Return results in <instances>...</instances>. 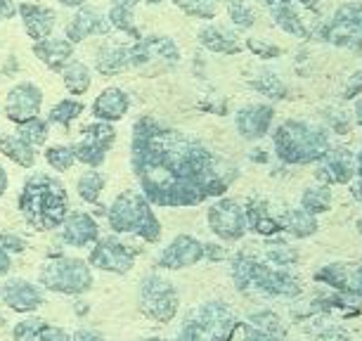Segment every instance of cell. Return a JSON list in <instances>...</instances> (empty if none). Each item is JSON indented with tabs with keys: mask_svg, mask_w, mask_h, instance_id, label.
Listing matches in <instances>:
<instances>
[{
	"mask_svg": "<svg viewBox=\"0 0 362 341\" xmlns=\"http://www.w3.org/2000/svg\"><path fill=\"white\" fill-rule=\"evenodd\" d=\"M131 166L140 192L152 207L185 209L221 197L237 178V166L221 159L204 142L140 117L131 135Z\"/></svg>",
	"mask_w": 362,
	"mask_h": 341,
	"instance_id": "1",
	"label": "cell"
},
{
	"mask_svg": "<svg viewBox=\"0 0 362 341\" xmlns=\"http://www.w3.org/2000/svg\"><path fill=\"white\" fill-rule=\"evenodd\" d=\"M19 214L38 233L62 228L69 216V195L64 183L50 173H33L19 192Z\"/></svg>",
	"mask_w": 362,
	"mask_h": 341,
	"instance_id": "2",
	"label": "cell"
},
{
	"mask_svg": "<svg viewBox=\"0 0 362 341\" xmlns=\"http://www.w3.org/2000/svg\"><path fill=\"white\" fill-rule=\"evenodd\" d=\"M230 277L242 294L261 291L265 296L293 299L300 294V282L289 268H275L261 256L242 249L230 258Z\"/></svg>",
	"mask_w": 362,
	"mask_h": 341,
	"instance_id": "3",
	"label": "cell"
},
{
	"mask_svg": "<svg viewBox=\"0 0 362 341\" xmlns=\"http://www.w3.org/2000/svg\"><path fill=\"white\" fill-rule=\"evenodd\" d=\"M107 223L116 235H135L149 244L161 240V223L154 216L152 204L142 192H121L107 209Z\"/></svg>",
	"mask_w": 362,
	"mask_h": 341,
	"instance_id": "4",
	"label": "cell"
},
{
	"mask_svg": "<svg viewBox=\"0 0 362 341\" xmlns=\"http://www.w3.org/2000/svg\"><path fill=\"white\" fill-rule=\"evenodd\" d=\"M272 145L284 163H313L329 152V135L305 121H284L272 135Z\"/></svg>",
	"mask_w": 362,
	"mask_h": 341,
	"instance_id": "5",
	"label": "cell"
},
{
	"mask_svg": "<svg viewBox=\"0 0 362 341\" xmlns=\"http://www.w3.org/2000/svg\"><path fill=\"white\" fill-rule=\"evenodd\" d=\"M242 320L225 301H206L182 320L175 341H232Z\"/></svg>",
	"mask_w": 362,
	"mask_h": 341,
	"instance_id": "6",
	"label": "cell"
},
{
	"mask_svg": "<svg viewBox=\"0 0 362 341\" xmlns=\"http://www.w3.org/2000/svg\"><path fill=\"white\" fill-rule=\"evenodd\" d=\"M38 284L54 294L83 296L93 289L95 277L88 261L74 256H52L38 270Z\"/></svg>",
	"mask_w": 362,
	"mask_h": 341,
	"instance_id": "7",
	"label": "cell"
},
{
	"mask_svg": "<svg viewBox=\"0 0 362 341\" xmlns=\"http://www.w3.org/2000/svg\"><path fill=\"white\" fill-rule=\"evenodd\" d=\"M140 311L145 313L154 323H170L177 316V306H180V294H177L175 284L168 277L159 272H147L140 279Z\"/></svg>",
	"mask_w": 362,
	"mask_h": 341,
	"instance_id": "8",
	"label": "cell"
},
{
	"mask_svg": "<svg viewBox=\"0 0 362 341\" xmlns=\"http://www.w3.org/2000/svg\"><path fill=\"white\" fill-rule=\"evenodd\" d=\"M138 256H140L138 247L119 240L116 235H109V237H100L95 242L90 256H88V265L105 272H114V275H126V272L133 270Z\"/></svg>",
	"mask_w": 362,
	"mask_h": 341,
	"instance_id": "9",
	"label": "cell"
},
{
	"mask_svg": "<svg viewBox=\"0 0 362 341\" xmlns=\"http://www.w3.org/2000/svg\"><path fill=\"white\" fill-rule=\"evenodd\" d=\"M83 138L71 145V152L76 156V161L86 163L88 168H100L107 159V152L116 142V131L107 121H95V124L86 126Z\"/></svg>",
	"mask_w": 362,
	"mask_h": 341,
	"instance_id": "10",
	"label": "cell"
},
{
	"mask_svg": "<svg viewBox=\"0 0 362 341\" xmlns=\"http://www.w3.org/2000/svg\"><path fill=\"white\" fill-rule=\"evenodd\" d=\"M209 228L223 242H239L247 235V216L235 200H218L209 209Z\"/></svg>",
	"mask_w": 362,
	"mask_h": 341,
	"instance_id": "11",
	"label": "cell"
},
{
	"mask_svg": "<svg viewBox=\"0 0 362 341\" xmlns=\"http://www.w3.org/2000/svg\"><path fill=\"white\" fill-rule=\"evenodd\" d=\"M40 107H43V91L31 83V81H22L17 83L12 91L8 93V100H5V117H8L12 124H26V121L36 119L40 114Z\"/></svg>",
	"mask_w": 362,
	"mask_h": 341,
	"instance_id": "12",
	"label": "cell"
},
{
	"mask_svg": "<svg viewBox=\"0 0 362 341\" xmlns=\"http://www.w3.org/2000/svg\"><path fill=\"white\" fill-rule=\"evenodd\" d=\"M202 261H204V242H199L192 235H177L159 254L156 265L161 270H185Z\"/></svg>",
	"mask_w": 362,
	"mask_h": 341,
	"instance_id": "13",
	"label": "cell"
},
{
	"mask_svg": "<svg viewBox=\"0 0 362 341\" xmlns=\"http://www.w3.org/2000/svg\"><path fill=\"white\" fill-rule=\"evenodd\" d=\"M0 301L15 313L29 316V313H36L40 306L45 304V296L38 284H33L29 279H22V277H10L0 284Z\"/></svg>",
	"mask_w": 362,
	"mask_h": 341,
	"instance_id": "14",
	"label": "cell"
},
{
	"mask_svg": "<svg viewBox=\"0 0 362 341\" xmlns=\"http://www.w3.org/2000/svg\"><path fill=\"white\" fill-rule=\"evenodd\" d=\"M131 52V67H142L152 59H166V62H177L180 50L168 36H140L133 45H128Z\"/></svg>",
	"mask_w": 362,
	"mask_h": 341,
	"instance_id": "15",
	"label": "cell"
},
{
	"mask_svg": "<svg viewBox=\"0 0 362 341\" xmlns=\"http://www.w3.org/2000/svg\"><path fill=\"white\" fill-rule=\"evenodd\" d=\"M109 31H112V26L107 22V15H102L98 8L83 5V8L76 10V15L71 17V22L66 24L64 38L69 40L71 45H76L90 36H107Z\"/></svg>",
	"mask_w": 362,
	"mask_h": 341,
	"instance_id": "16",
	"label": "cell"
},
{
	"mask_svg": "<svg viewBox=\"0 0 362 341\" xmlns=\"http://www.w3.org/2000/svg\"><path fill=\"white\" fill-rule=\"evenodd\" d=\"M100 240V225L88 211H74L62 223V242L66 247L83 249Z\"/></svg>",
	"mask_w": 362,
	"mask_h": 341,
	"instance_id": "17",
	"label": "cell"
},
{
	"mask_svg": "<svg viewBox=\"0 0 362 341\" xmlns=\"http://www.w3.org/2000/svg\"><path fill=\"white\" fill-rule=\"evenodd\" d=\"M275 109L270 105H249L237 112V131L244 140H261L270 133Z\"/></svg>",
	"mask_w": 362,
	"mask_h": 341,
	"instance_id": "18",
	"label": "cell"
},
{
	"mask_svg": "<svg viewBox=\"0 0 362 341\" xmlns=\"http://www.w3.org/2000/svg\"><path fill=\"white\" fill-rule=\"evenodd\" d=\"M244 341H289L286 327L272 311H258L242 323Z\"/></svg>",
	"mask_w": 362,
	"mask_h": 341,
	"instance_id": "19",
	"label": "cell"
},
{
	"mask_svg": "<svg viewBox=\"0 0 362 341\" xmlns=\"http://www.w3.org/2000/svg\"><path fill=\"white\" fill-rule=\"evenodd\" d=\"M17 12H19V17H22L29 38H33V43L52 36L54 24H57L54 10L45 8V5H36V3H22V5H17Z\"/></svg>",
	"mask_w": 362,
	"mask_h": 341,
	"instance_id": "20",
	"label": "cell"
},
{
	"mask_svg": "<svg viewBox=\"0 0 362 341\" xmlns=\"http://www.w3.org/2000/svg\"><path fill=\"white\" fill-rule=\"evenodd\" d=\"M355 173V159L351 149L346 147H329V152L322 156V166L317 168V178L325 183H351Z\"/></svg>",
	"mask_w": 362,
	"mask_h": 341,
	"instance_id": "21",
	"label": "cell"
},
{
	"mask_svg": "<svg viewBox=\"0 0 362 341\" xmlns=\"http://www.w3.org/2000/svg\"><path fill=\"white\" fill-rule=\"evenodd\" d=\"M128 109H131V98H128V93L121 91V88H107V91H102L93 102L95 119L107 121V124L124 119L128 114Z\"/></svg>",
	"mask_w": 362,
	"mask_h": 341,
	"instance_id": "22",
	"label": "cell"
},
{
	"mask_svg": "<svg viewBox=\"0 0 362 341\" xmlns=\"http://www.w3.org/2000/svg\"><path fill=\"white\" fill-rule=\"evenodd\" d=\"M244 216H247V228L254 230L256 235L275 237L279 230H282L279 218L272 214L270 204L261 200V197H251L247 202V209H244Z\"/></svg>",
	"mask_w": 362,
	"mask_h": 341,
	"instance_id": "23",
	"label": "cell"
},
{
	"mask_svg": "<svg viewBox=\"0 0 362 341\" xmlns=\"http://www.w3.org/2000/svg\"><path fill=\"white\" fill-rule=\"evenodd\" d=\"M33 54H36L47 69L59 71L66 62L74 59V45L64 36L62 38L50 36V38H43V40H36V43H33Z\"/></svg>",
	"mask_w": 362,
	"mask_h": 341,
	"instance_id": "24",
	"label": "cell"
},
{
	"mask_svg": "<svg viewBox=\"0 0 362 341\" xmlns=\"http://www.w3.org/2000/svg\"><path fill=\"white\" fill-rule=\"evenodd\" d=\"M131 67V52H128V45H102L98 54H95V69H98L102 76H116V74L126 71Z\"/></svg>",
	"mask_w": 362,
	"mask_h": 341,
	"instance_id": "25",
	"label": "cell"
},
{
	"mask_svg": "<svg viewBox=\"0 0 362 341\" xmlns=\"http://www.w3.org/2000/svg\"><path fill=\"white\" fill-rule=\"evenodd\" d=\"M140 5V0H109L107 10V22L112 29L128 33L135 40L140 38V31L135 29V8Z\"/></svg>",
	"mask_w": 362,
	"mask_h": 341,
	"instance_id": "26",
	"label": "cell"
},
{
	"mask_svg": "<svg viewBox=\"0 0 362 341\" xmlns=\"http://www.w3.org/2000/svg\"><path fill=\"white\" fill-rule=\"evenodd\" d=\"M0 154H5L22 168H33V163H36V147H31L17 133L0 135Z\"/></svg>",
	"mask_w": 362,
	"mask_h": 341,
	"instance_id": "27",
	"label": "cell"
},
{
	"mask_svg": "<svg viewBox=\"0 0 362 341\" xmlns=\"http://www.w3.org/2000/svg\"><path fill=\"white\" fill-rule=\"evenodd\" d=\"M199 43L206 47V50L218 52V54H235L242 50L237 43V38L232 36L230 31H225L221 26H214V24L204 26L199 31Z\"/></svg>",
	"mask_w": 362,
	"mask_h": 341,
	"instance_id": "28",
	"label": "cell"
},
{
	"mask_svg": "<svg viewBox=\"0 0 362 341\" xmlns=\"http://www.w3.org/2000/svg\"><path fill=\"white\" fill-rule=\"evenodd\" d=\"M282 230L291 233L293 237H310L317 233V218L308 214L305 209H289L279 216Z\"/></svg>",
	"mask_w": 362,
	"mask_h": 341,
	"instance_id": "29",
	"label": "cell"
},
{
	"mask_svg": "<svg viewBox=\"0 0 362 341\" xmlns=\"http://www.w3.org/2000/svg\"><path fill=\"white\" fill-rule=\"evenodd\" d=\"M64 79V86L66 91L71 95H83L88 88L93 83V76H90V69H88V64L78 62V59H71V62H66L62 69H59Z\"/></svg>",
	"mask_w": 362,
	"mask_h": 341,
	"instance_id": "30",
	"label": "cell"
},
{
	"mask_svg": "<svg viewBox=\"0 0 362 341\" xmlns=\"http://www.w3.org/2000/svg\"><path fill=\"white\" fill-rule=\"evenodd\" d=\"M261 258L265 263L275 265V268H291L298 261V254L291 244H286L284 240H270L263 244V254Z\"/></svg>",
	"mask_w": 362,
	"mask_h": 341,
	"instance_id": "31",
	"label": "cell"
},
{
	"mask_svg": "<svg viewBox=\"0 0 362 341\" xmlns=\"http://www.w3.org/2000/svg\"><path fill=\"white\" fill-rule=\"evenodd\" d=\"M272 10V19H275V24L279 26L282 31L291 33V36H298V38H305L308 36V29H305L303 19L298 17L296 8H293L291 3H284V5H275Z\"/></svg>",
	"mask_w": 362,
	"mask_h": 341,
	"instance_id": "32",
	"label": "cell"
},
{
	"mask_svg": "<svg viewBox=\"0 0 362 341\" xmlns=\"http://www.w3.org/2000/svg\"><path fill=\"white\" fill-rule=\"evenodd\" d=\"M76 190H78V197L88 204H98V200L105 192V178H102L100 170H83L76 180Z\"/></svg>",
	"mask_w": 362,
	"mask_h": 341,
	"instance_id": "33",
	"label": "cell"
},
{
	"mask_svg": "<svg viewBox=\"0 0 362 341\" xmlns=\"http://www.w3.org/2000/svg\"><path fill=\"white\" fill-rule=\"evenodd\" d=\"M81 114H83V102L74 100V98H66L62 102H57L50 114H47V124H57L62 128H69L74 121H76Z\"/></svg>",
	"mask_w": 362,
	"mask_h": 341,
	"instance_id": "34",
	"label": "cell"
},
{
	"mask_svg": "<svg viewBox=\"0 0 362 341\" xmlns=\"http://www.w3.org/2000/svg\"><path fill=\"white\" fill-rule=\"evenodd\" d=\"M329 207H332V192L327 185L308 187L303 195H300V209H305L313 216L325 214V211H329Z\"/></svg>",
	"mask_w": 362,
	"mask_h": 341,
	"instance_id": "35",
	"label": "cell"
},
{
	"mask_svg": "<svg viewBox=\"0 0 362 341\" xmlns=\"http://www.w3.org/2000/svg\"><path fill=\"white\" fill-rule=\"evenodd\" d=\"M251 88H254V91H258L261 95H265V98H270V100H284L286 98L284 81L279 79L277 74H272V71L256 74V76L251 79Z\"/></svg>",
	"mask_w": 362,
	"mask_h": 341,
	"instance_id": "36",
	"label": "cell"
},
{
	"mask_svg": "<svg viewBox=\"0 0 362 341\" xmlns=\"http://www.w3.org/2000/svg\"><path fill=\"white\" fill-rule=\"evenodd\" d=\"M15 133L22 140L29 142L31 147H43L45 140H47V135H50V124L43 121L40 117H36V119L26 121V124H19Z\"/></svg>",
	"mask_w": 362,
	"mask_h": 341,
	"instance_id": "37",
	"label": "cell"
},
{
	"mask_svg": "<svg viewBox=\"0 0 362 341\" xmlns=\"http://www.w3.org/2000/svg\"><path fill=\"white\" fill-rule=\"evenodd\" d=\"M348 275H351V270H348L346 263H332V265H325L322 270H317L315 279H317V282H322V284H329L332 289L346 291Z\"/></svg>",
	"mask_w": 362,
	"mask_h": 341,
	"instance_id": "38",
	"label": "cell"
},
{
	"mask_svg": "<svg viewBox=\"0 0 362 341\" xmlns=\"http://www.w3.org/2000/svg\"><path fill=\"white\" fill-rule=\"evenodd\" d=\"M173 3L189 17L197 19H214L218 12V3L221 0H173Z\"/></svg>",
	"mask_w": 362,
	"mask_h": 341,
	"instance_id": "39",
	"label": "cell"
},
{
	"mask_svg": "<svg viewBox=\"0 0 362 341\" xmlns=\"http://www.w3.org/2000/svg\"><path fill=\"white\" fill-rule=\"evenodd\" d=\"M228 15L232 19V24L237 26V29L247 31L254 26L256 22V12L251 10V5L247 3V0H230L228 3Z\"/></svg>",
	"mask_w": 362,
	"mask_h": 341,
	"instance_id": "40",
	"label": "cell"
},
{
	"mask_svg": "<svg viewBox=\"0 0 362 341\" xmlns=\"http://www.w3.org/2000/svg\"><path fill=\"white\" fill-rule=\"evenodd\" d=\"M334 22H339L341 26H346V29H351L362 36V3L341 5L337 10V15H334Z\"/></svg>",
	"mask_w": 362,
	"mask_h": 341,
	"instance_id": "41",
	"label": "cell"
},
{
	"mask_svg": "<svg viewBox=\"0 0 362 341\" xmlns=\"http://www.w3.org/2000/svg\"><path fill=\"white\" fill-rule=\"evenodd\" d=\"M45 161L54 170H69L76 163V156L71 152V145H52L45 149Z\"/></svg>",
	"mask_w": 362,
	"mask_h": 341,
	"instance_id": "42",
	"label": "cell"
},
{
	"mask_svg": "<svg viewBox=\"0 0 362 341\" xmlns=\"http://www.w3.org/2000/svg\"><path fill=\"white\" fill-rule=\"evenodd\" d=\"M43 325H45L43 318L26 316L24 320H19V323L15 325V330H12V341H40L38 332Z\"/></svg>",
	"mask_w": 362,
	"mask_h": 341,
	"instance_id": "43",
	"label": "cell"
},
{
	"mask_svg": "<svg viewBox=\"0 0 362 341\" xmlns=\"http://www.w3.org/2000/svg\"><path fill=\"white\" fill-rule=\"evenodd\" d=\"M247 47L256 54V57H263V59H272V57H279V54H282V47L272 45L263 38H249Z\"/></svg>",
	"mask_w": 362,
	"mask_h": 341,
	"instance_id": "44",
	"label": "cell"
},
{
	"mask_svg": "<svg viewBox=\"0 0 362 341\" xmlns=\"http://www.w3.org/2000/svg\"><path fill=\"white\" fill-rule=\"evenodd\" d=\"M38 339L40 341H74L71 334L64 330V327H57V325H43L38 332Z\"/></svg>",
	"mask_w": 362,
	"mask_h": 341,
	"instance_id": "45",
	"label": "cell"
},
{
	"mask_svg": "<svg viewBox=\"0 0 362 341\" xmlns=\"http://www.w3.org/2000/svg\"><path fill=\"white\" fill-rule=\"evenodd\" d=\"M0 247L8 251V254H22L26 249V242L12 233H0Z\"/></svg>",
	"mask_w": 362,
	"mask_h": 341,
	"instance_id": "46",
	"label": "cell"
},
{
	"mask_svg": "<svg viewBox=\"0 0 362 341\" xmlns=\"http://www.w3.org/2000/svg\"><path fill=\"white\" fill-rule=\"evenodd\" d=\"M327 121H329L332 131H337L341 135L351 131V121H348V114H344V112H329L327 114Z\"/></svg>",
	"mask_w": 362,
	"mask_h": 341,
	"instance_id": "47",
	"label": "cell"
},
{
	"mask_svg": "<svg viewBox=\"0 0 362 341\" xmlns=\"http://www.w3.org/2000/svg\"><path fill=\"white\" fill-rule=\"evenodd\" d=\"M346 294L358 296L360 301H362V265H358V268L351 270V275H348V287H346Z\"/></svg>",
	"mask_w": 362,
	"mask_h": 341,
	"instance_id": "48",
	"label": "cell"
},
{
	"mask_svg": "<svg viewBox=\"0 0 362 341\" xmlns=\"http://www.w3.org/2000/svg\"><path fill=\"white\" fill-rule=\"evenodd\" d=\"M223 258H228L225 247L214 242H204V261H223Z\"/></svg>",
	"mask_w": 362,
	"mask_h": 341,
	"instance_id": "49",
	"label": "cell"
},
{
	"mask_svg": "<svg viewBox=\"0 0 362 341\" xmlns=\"http://www.w3.org/2000/svg\"><path fill=\"white\" fill-rule=\"evenodd\" d=\"M362 93V69H358L353 74L351 79H348V83L344 88V98H355V95H360Z\"/></svg>",
	"mask_w": 362,
	"mask_h": 341,
	"instance_id": "50",
	"label": "cell"
},
{
	"mask_svg": "<svg viewBox=\"0 0 362 341\" xmlns=\"http://www.w3.org/2000/svg\"><path fill=\"white\" fill-rule=\"evenodd\" d=\"M74 341H105V337H102L100 332L95 330H88V327H81V330H76L71 334Z\"/></svg>",
	"mask_w": 362,
	"mask_h": 341,
	"instance_id": "51",
	"label": "cell"
},
{
	"mask_svg": "<svg viewBox=\"0 0 362 341\" xmlns=\"http://www.w3.org/2000/svg\"><path fill=\"white\" fill-rule=\"evenodd\" d=\"M15 15H17V5L12 3V0H0V22L12 19Z\"/></svg>",
	"mask_w": 362,
	"mask_h": 341,
	"instance_id": "52",
	"label": "cell"
},
{
	"mask_svg": "<svg viewBox=\"0 0 362 341\" xmlns=\"http://www.w3.org/2000/svg\"><path fill=\"white\" fill-rule=\"evenodd\" d=\"M12 270V254H8L3 247H0V277H5Z\"/></svg>",
	"mask_w": 362,
	"mask_h": 341,
	"instance_id": "53",
	"label": "cell"
},
{
	"mask_svg": "<svg viewBox=\"0 0 362 341\" xmlns=\"http://www.w3.org/2000/svg\"><path fill=\"white\" fill-rule=\"evenodd\" d=\"M8 183H10V178H8V170H5L3 166H0V197H3L5 192H8Z\"/></svg>",
	"mask_w": 362,
	"mask_h": 341,
	"instance_id": "54",
	"label": "cell"
},
{
	"mask_svg": "<svg viewBox=\"0 0 362 341\" xmlns=\"http://www.w3.org/2000/svg\"><path fill=\"white\" fill-rule=\"evenodd\" d=\"M59 5H64V8H83L86 0H59Z\"/></svg>",
	"mask_w": 362,
	"mask_h": 341,
	"instance_id": "55",
	"label": "cell"
},
{
	"mask_svg": "<svg viewBox=\"0 0 362 341\" xmlns=\"http://www.w3.org/2000/svg\"><path fill=\"white\" fill-rule=\"evenodd\" d=\"M76 313H78V316H86V313H88V304L81 301V299L76 301Z\"/></svg>",
	"mask_w": 362,
	"mask_h": 341,
	"instance_id": "56",
	"label": "cell"
},
{
	"mask_svg": "<svg viewBox=\"0 0 362 341\" xmlns=\"http://www.w3.org/2000/svg\"><path fill=\"white\" fill-rule=\"evenodd\" d=\"M355 119H358V124L362 126V100L355 105Z\"/></svg>",
	"mask_w": 362,
	"mask_h": 341,
	"instance_id": "57",
	"label": "cell"
},
{
	"mask_svg": "<svg viewBox=\"0 0 362 341\" xmlns=\"http://www.w3.org/2000/svg\"><path fill=\"white\" fill-rule=\"evenodd\" d=\"M353 195H355V197H358V200H360V204H362V178H360V183H358V185H355V190H353Z\"/></svg>",
	"mask_w": 362,
	"mask_h": 341,
	"instance_id": "58",
	"label": "cell"
},
{
	"mask_svg": "<svg viewBox=\"0 0 362 341\" xmlns=\"http://www.w3.org/2000/svg\"><path fill=\"white\" fill-rule=\"evenodd\" d=\"M355 170L360 173V178H362V152L358 154V161H355Z\"/></svg>",
	"mask_w": 362,
	"mask_h": 341,
	"instance_id": "59",
	"label": "cell"
},
{
	"mask_svg": "<svg viewBox=\"0 0 362 341\" xmlns=\"http://www.w3.org/2000/svg\"><path fill=\"white\" fill-rule=\"evenodd\" d=\"M140 341H166V339H159V337H147V339H140Z\"/></svg>",
	"mask_w": 362,
	"mask_h": 341,
	"instance_id": "60",
	"label": "cell"
},
{
	"mask_svg": "<svg viewBox=\"0 0 362 341\" xmlns=\"http://www.w3.org/2000/svg\"><path fill=\"white\" fill-rule=\"evenodd\" d=\"M339 341H351V339H348V337H344V339H339Z\"/></svg>",
	"mask_w": 362,
	"mask_h": 341,
	"instance_id": "61",
	"label": "cell"
},
{
	"mask_svg": "<svg viewBox=\"0 0 362 341\" xmlns=\"http://www.w3.org/2000/svg\"><path fill=\"white\" fill-rule=\"evenodd\" d=\"M358 225H360V233H362V221H360V223H358Z\"/></svg>",
	"mask_w": 362,
	"mask_h": 341,
	"instance_id": "62",
	"label": "cell"
},
{
	"mask_svg": "<svg viewBox=\"0 0 362 341\" xmlns=\"http://www.w3.org/2000/svg\"><path fill=\"white\" fill-rule=\"evenodd\" d=\"M0 71H3V69H0Z\"/></svg>",
	"mask_w": 362,
	"mask_h": 341,
	"instance_id": "63",
	"label": "cell"
}]
</instances>
